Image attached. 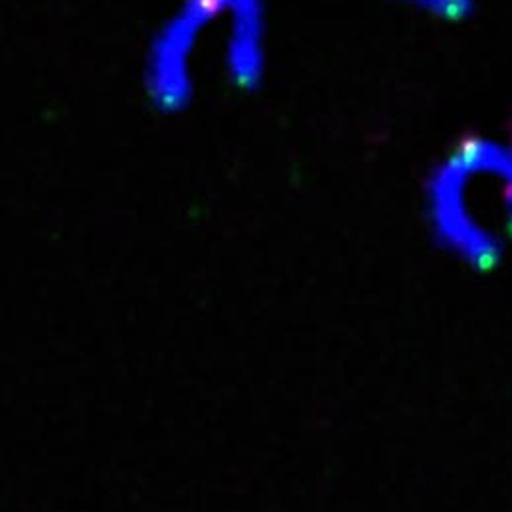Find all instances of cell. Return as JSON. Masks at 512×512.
Returning <instances> with one entry per match:
<instances>
[{"label":"cell","instance_id":"6da1fadb","mask_svg":"<svg viewBox=\"0 0 512 512\" xmlns=\"http://www.w3.org/2000/svg\"><path fill=\"white\" fill-rule=\"evenodd\" d=\"M427 210L439 242L473 267H495L512 242V149L475 143L433 172Z\"/></svg>","mask_w":512,"mask_h":512},{"label":"cell","instance_id":"7a4b0ae2","mask_svg":"<svg viewBox=\"0 0 512 512\" xmlns=\"http://www.w3.org/2000/svg\"><path fill=\"white\" fill-rule=\"evenodd\" d=\"M230 0H184L153 42L149 62V86L153 99L163 109L186 105L192 78L190 58L200 32L226 14Z\"/></svg>","mask_w":512,"mask_h":512},{"label":"cell","instance_id":"3957f363","mask_svg":"<svg viewBox=\"0 0 512 512\" xmlns=\"http://www.w3.org/2000/svg\"><path fill=\"white\" fill-rule=\"evenodd\" d=\"M226 60L238 86H256L265 62V8L263 0H230Z\"/></svg>","mask_w":512,"mask_h":512}]
</instances>
